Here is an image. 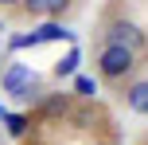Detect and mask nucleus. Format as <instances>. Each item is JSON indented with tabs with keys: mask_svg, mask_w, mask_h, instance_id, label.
<instances>
[{
	"mask_svg": "<svg viewBox=\"0 0 148 145\" xmlns=\"http://www.w3.org/2000/svg\"><path fill=\"white\" fill-rule=\"evenodd\" d=\"M133 67H136V51H129V47H113V43H105L101 55H97V75L109 78V83H121Z\"/></svg>",
	"mask_w": 148,
	"mask_h": 145,
	"instance_id": "obj_1",
	"label": "nucleus"
},
{
	"mask_svg": "<svg viewBox=\"0 0 148 145\" xmlns=\"http://www.w3.org/2000/svg\"><path fill=\"white\" fill-rule=\"evenodd\" d=\"M105 43L129 47V51H140V47H144V31L136 28L133 20H113L109 28H105Z\"/></svg>",
	"mask_w": 148,
	"mask_h": 145,
	"instance_id": "obj_2",
	"label": "nucleus"
},
{
	"mask_svg": "<svg viewBox=\"0 0 148 145\" xmlns=\"http://www.w3.org/2000/svg\"><path fill=\"white\" fill-rule=\"evenodd\" d=\"M31 86H35V75H31V67H23V63H16L4 75V90L8 94H31Z\"/></svg>",
	"mask_w": 148,
	"mask_h": 145,
	"instance_id": "obj_3",
	"label": "nucleus"
},
{
	"mask_svg": "<svg viewBox=\"0 0 148 145\" xmlns=\"http://www.w3.org/2000/svg\"><path fill=\"white\" fill-rule=\"evenodd\" d=\"M125 102H129V110H133V114L148 118V78H140V83L129 86V90H125Z\"/></svg>",
	"mask_w": 148,
	"mask_h": 145,
	"instance_id": "obj_4",
	"label": "nucleus"
},
{
	"mask_svg": "<svg viewBox=\"0 0 148 145\" xmlns=\"http://www.w3.org/2000/svg\"><path fill=\"white\" fill-rule=\"evenodd\" d=\"M70 4H74V0H43V16H55V20H59Z\"/></svg>",
	"mask_w": 148,
	"mask_h": 145,
	"instance_id": "obj_5",
	"label": "nucleus"
},
{
	"mask_svg": "<svg viewBox=\"0 0 148 145\" xmlns=\"http://www.w3.org/2000/svg\"><path fill=\"white\" fill-rule=\"evenodd\" d=\"M74 90H78L82 98H94V94H97V86H94V78H86V75H78V78H74Z\"/></svg>",
	"mask_w": 148,
	"mask_h": 145,
	"instance_id": "obj_6",
	"label": "nucleus"
},
{
	"mask_svg": "<svg viewBox=\"0 0 148 145\" xmlns=\"http://www.w3.org/2000/svg\"><path fill=\"white\" fill-rule=\"evenodd\" d=\"M74 63H78V51H70L62 63H55V75H59V78H62V75H74Z\"/></svg>",
	"mask_w": 148,
	"mask_h": 145,
	"instance_id": "obj_7",
	"label": "nucleus"
},
{
	"mask_svg": "<svg viewBox=\"0 0 148 145\" xmlns=\"http://www.w3.org/2000/svg\"><path fill=\"white\" fill-rule=\"evenodd\" d=\"M23 130H27V118H23V114L8 118V133H12V137H23Z\"/></svg>",
	"mask_w": 148,
	"mask_h": 145,
	"instance_id": "obj_8",
	"label": "nucleus"
},
{
	"mask_svg": "<svg viewBox=\"0 0 148 145\" xmlns=\"http://www.w3.org/2000/svg\"><path fill=\"white\" fill-rule=\"evenodd\" d=\"M23 12L27 16H43V0H23Z\"/></svg>",
	"mask_w": 148,
	"mask_h": 145,
	"instance_id": "obj_9",
	"label": "nucleus"
},
{
	"mask_svg": "<svg viewBox=\"0 0 148 145\" xmlns=\"http://www.w3.org/2000/svg\"><path fill=\"white\" fill-rule=\"evenodd\" d=\"M0 4H20V0H0Z\"/></svg>",
	"mask_w": 148,
	"mask_h": 145,
	"instance_id": "obj_10",
	"label": "nucleus"
},
{
	"mask_svg": "<svg viewBox=\"0 0 148 145\" xmlns=\"http://www.w3.org/2000/svg\"><path fill=\"white\" fill-rule=\"evenodd\" d=\"M97 145H113V141H97Z\"/></svg>",
	"mask_w": 148,
	"mask_h": 145,
	"instance_id": "obj_11",
	"label": "nucleus"
}]
</instances>
